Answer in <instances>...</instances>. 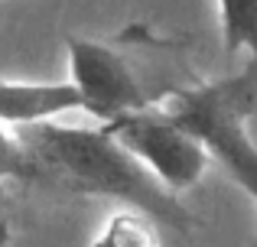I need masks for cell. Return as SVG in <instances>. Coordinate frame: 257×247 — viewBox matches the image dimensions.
Here are the masks:
<instances>
[{"label": "cell", "instance_id": "6da1fadb", "mask_svg": "<svg viewBox=\"0 0 257 247\" xmlns=\"http://www.w3.org/2000/svg\"><path fill=\"white\" fill-rule=\"evenodd\" d=\"M17 140L26 146L39 169V182L59 185L75 195H98L124 202L127 208L170 228L176 234H192L199 218L179 202L114 133L104 127H62L39 121L17 127Z\"/></svg>", "mask_w": 257, "mask_h": 247}, {"label": "cell", "instance_id": "7a4b0ae2", "mask_svg": "<svg viewBox=\"0 0 257 247\" xmlns=\"http://www.w3.org/2000/svg\"><path fill=\"white\" fill-rule=\"evenodd\" d=\"M69 82L82 95V111L107 124L131 111L160 108L195 82L182 39L131 23L111 39L69 36Z\"/></svg>", "mask_w": 257, "mask_h": 247}, {"label": "cell", "instance_id": "3957f363", "mask_svg": "<svg viewBox=\"0 0 257 247\" xmlns=\"http://www.w3.org/2000/svg\"><path fill=\"white\" fill-rule=\"evenodd\" d=\"M202 150L234 179V185L257 202V143L251 137V117L257 111V62H247L238 75L199 82L179 88L160 104Z\"/></svg>", "mask_w": 257, "mask_h": 247}, {"label": "cell", "instance_id": "277c9868", "mask_svg": "<svg viewBox=\"0 0 257 247\" xmlns=\"http://www.w3.org/2000/svg\"><path fill=\"white\" fill-rule=\"evenodd\" d=\"M120 140L170 192H186L205 176L208 153L160 108L131 111L101 124Z\"/></svg>", "mask_w": 257, "mask_h": 247}, {"label": "cell", "instance_id": "5b68a950", "mask_svg": "<svg viewBox=\"0 0 257 247\" xmlns=\"http://www.w3.org/2000/svg\"><path fill=\"white\" fill-rule=\"evenodd\" d=\"M69 111H82V95L72 82H0L4 127H30Z\"/></svg>", "mask_w": 257, "mask_h": 247}, {"label": "cell", "instance_id": "8992f818", "mask_svg": "<svg viewBox=\"0 0 257 247\" xmlns=\"http://www.w3.org/2000/svg\"><path fill=\"white\" fill-rule=\"evenodd\" d=\"M218 23L228 56L247 49L257 62V0H218Z\"/></svg>", "mask_w": 257, "mask_h": 247}, {"label": "cell", "instance_id": "52a82bcc", "mask_svg": "<svg viewBox=\"0 0 257 247\" xmlns=\"http://www.w3.org/2000/svg\"><path fill=\"white\" fill-rule=\"evenodd\" d=\"M91 247H160L157 221H150L140 211H120L101 228Z\"/></svg>", "mask_w": 257, "mask_h": 247}, {"label": "cell", "instance_id": "ba28073f", "mask_svg": "<svg viewBox=\"0 0 257 247\" xmlns=\"http://www.w3.org/2000/svg\"><path fill=\"white\" fill-rule=\"evenodd\" d=\"M4 179H20V182H39V169L26 146L17 140V133H7L0 124V182Z\"/></svg>", "mask_w": 257, "mask_h": 247}, {"label": "cell", "instance_id": "9c48e42d", "mask_svg": "<svg viewBox=\"0 0 257 247\" xmlns=\"http://www.w3.org/2000/svg\"><path fill=\"white\" fill-rule=\"evenodd\" d=\"M10 244V198L0 185V247Z\"/></svg>", "mask_w": 257, "mask_h": 247}, {"label": "cell", "instance_id": "30bf717a", "mask_svg": "<svg viewBox=\"0 0 257 247\" xmlns=\"http://www.w3.org/2000/svg\"><path fill=\"white\" fill-rule=\"evenodd\" d=\"M247 247H257V234H254V241H251V244H247Z\"/></svg>", "mask_w": 257, "mask_h": 247}]
</instances>
